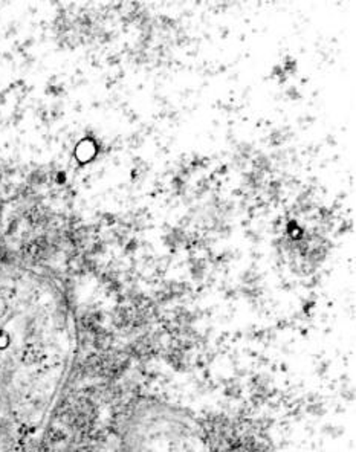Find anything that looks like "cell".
<instances>
[{"mask_svg": "<svg viewBox=\"0 0 356 452\" xmlns=\"http://www.w3.org/2000/svg\"><path fill=\"white\" fill-rule=\"evenodd\" d=\"M123 452H210L201 420L162 399L136 400L121 426Z\"/></svg>", "mask_w": 356, "mask_h": 452, "instance_id": "obj_1", "label": "cell"}]
</instances>
